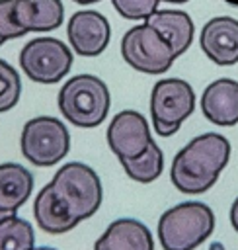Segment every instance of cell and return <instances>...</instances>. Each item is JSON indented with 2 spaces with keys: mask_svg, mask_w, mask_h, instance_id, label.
<instances>
[{
  "mask_svg": "<svg viewBox=\"0 0 238 250\" xmlns=\"http://www.w3.org/2000/svg\"><path fill=\"white\" fill-rule=\"evenodd\" d=\"M101 199L103 188L94 168L84 162H68L37 193L33 217L41 230L62 234L90 219L99 209Z\"/></svg>",
  "mask_w": 238,
  "mask_h": 250,
  "instance_id": "cell-1",
  "label": "cell"
},
{
  "mask_svg": "<svg viewBox=\"0 0 238 250\" xmlns=\"http://www.w3.org/2000/svg\"><path fill=\"white\" fill-rule=\"evenodd\" d=\"M228 158V139L218 133H203L178 150L170 166V180L181 193H205L217 184Z\"/></svg>",
  "mask_w": 238,
  "mask_h": 250,
  "instance_id": "cell-2",
  "label": "cell"
},
{
  "mask_svg": "<svg viewBox=\"0 0 238 250\" xmlns=\"http://www.w3.org/2000/svg\"><path fill=\"white\" fill-rule=\"evenodd\" d=\"M215 230V213L203 201H181L158 219V240L164 250H195Z\"/></svg>",
  "mask_w": 238,
  "mask_h": 250,
  "instance_id": "cell-3",
  "label": "cell"
},
{
  "mask_svg": "<svg viewBox=\"0 0 238 250\" xmlns=\"http://www.w3.org/2000/svg\"><path fill=\"white\" fill-rule=\"evenodd\" d=\"M59 109L66 121L76 127H98L109 111V90L94 74H76L64 82L57 98Z\"/></svg>",
  "mask_w": 238,
  "mask_h": 250,
  "instance_id": "cell-4",
  "label": "cell"
},
{
  "mask_svg": "<svg viewBox=\"0 0 238 250\" xmlns=\"http://www.w3.org/2000/svg\"><path fill=\"white\" fill-rule=\"evenodd\" d=\"M20 148L27 162L33 166L49 168L68 154L70 133L60 119L39 115L25 121L20 137Z\"/></svg>",
  "mask_w": 238,
  "mask_h": 250,
  "instance_id": "cell-5",
  "label": "cell"
},
{
  "mask_svg": "<svg viewBox=\"0 0 238 250\" xmlns=\"http://www.w3.org/2000/svg\"><path fill=\"white\" fill-rule=\"evenodd\" d=\"M195 109V92L181 78H162L150 92L152 127L160 137H172Z\"/></svg>",
  "mask_w": 238,
  "mask_h": 250,
  "instance_id": "cell-6",
  "label": "cell"
},
{
  "mask_svg": "<svg viewBox=\"0 0 238 250\" xmlns=\"http://www.w3.org/2000/svg\"><path fill=\"white\" fill-rule=\"evenodd\" d=\"M121 57L131 68L144 74H164L174 59H178L166 37L146 21L131 27L123 35Z\"/></svg>",
  "mask_w": 238,
  "mask_h": 250,
  "instance_id": "cell-7",
  "label": "cell"
},
{
  "mask_svg": "<svg viewBox=\"0 0 238 250\" xmlns=\"http://www.w3.org/2000/svg\"><path fill=\"white\" fill-rule=\"evenodd\" d=\"M23 74L39 84H55L64 78L72 66V51L55 37H37L20 51Z\"/></svg>",
  "mask_w": 238,
  "mask_h": 250,
  "instance_id": "cell-8",
  "label": "cell"
},
{
  "mask_svg": "<svg viewBox=\"0 0 238 250\" xmlns=\"http://www.w3.org/2000/svg\"><path fill=\"white\" fill-rule=\"evenodd\" d=\"M152 143L146 117L135 109L119 111L107 127V145L119 162L139 158Z\"/></svg>",
  "mask_w": 238,
  "mask_h": 250,
  "instance_id": "cell-9",
  "label": "cell"
},
{
  "mask_svg": "<svg viewBox=\"0 0 238 250\" xmlns=\"http://www.w3.org/2000/svg\"><path fill=\"white\" fill-rule=\"evenodd\" d=\"M66 35L74 53L82 57H98L111 39V27L105 16L96 10H78L70 16Z\"/></svg>",
  "mask_w": 238,
  "mask_h": 250,
  "instance_id": "cell-10",
  "label": "cell"
},
{
  "mask_svg": "<svg viewBox=\"0 0 238 250\" xmlns=\"http://www.w3.org/2000/svg\"><path fill=\"white\" fill-rule=\"evenodd\" d=\"M203 53L218 66L238 62V20L230 16H217L209 20L199 35Z\"/></svg>",
  "mask_w": 238,
  "mask_h": 250,
  "instance_id": "cell-11",
  "label": "cell"
},
{
  "mask_svg": "<svg viewBox=\"0 0 238 250\" xmlns=\"http://www.w3.org/2000/svg\"><path fill=\"white\" fill-rule=\"evenodd\" d=\"M201 111L213 123L220 127H232L238 123V82L232 78L213 80L201 94Z\"/></svg>",
  "mask_w": 238,
  "mask_h": 250,
  "instance_id": "cell-12",
  "label": "cell"
},
{
  "mask_svg": "<svg viewBox=\"0 0 238 250\" xmlns=\"http://www.w3.org/2000/svg\"><path fill=\"white\" fill-rule=\"evenodd\" d=\"M94 250H154V238L142 221L123 217L107 225Z\"/></svg>",
  "mask_w": 238,
  "mask_h": 250,
  "instance_id": "cell-13",
  "label": "cell"
},
{
  "mask_svg": "<svg viewBox=\"0 0 238 250\" xmlns=\"http://www.w3.org/2000/svg\"><path fill=\"white\" fill-rule=\"evenodd\" d=\"M14 21L25 35L29 31H53L64 20V6L60 0H14Z\"/></svg>",
  "mask_w": 238,
  "mask_h": 250,
  "instance_id": "cell-14",
  "label": "cell"
},
{
  "mask_svg": "<svg viewBox=\"0 0 238 250\" xmlns=\"http://www.w3.org/2000/svg\"><path fill=\"white\" fill-rule=\"evenodd\" d=\"M33 191V174L18 164H0V211L16 215V211L29 199Z\"/></svg>",
  "mask_w": 238,
  "mask_h": 250,
  "instance_id": "cell-15",
  "label": "cell"
},
{
  "mask_svg": "<svg viewBox=\"0 0 238 250\" xmlns=\"http://www.w3.org/2000/svg\"><path fill=\"white\" fill-rule=\"evenodd\" d=\"M148 25H152L156 31H160L166 41L172 45L176 57L183 55L191 41H193V33H195V27H193V20L189 18L187 12H181V10H156L148 20H146Z\"/></svg>",
  "mask_w": 238,
  "mask_h": 250,
  "instance_id": "cell-16",
  "label": "cell"
},
{
  "mask_svg": "<svg viewBox=\"0 0 238 250\" xmlns=\"http://www.w3.org/2000/svg\"><path fill=\"white\" fill-rule=\"evenodd\" d=\"M121 166H123L125 174L131 180H135L139 184H150L164 170V154H162V148L156 143H152L146 148V152H142L139 158L123 160Z\"/></svg>",
  "mask_w": 238,
  "mask_h": 250,
  "instance_id": "cell-17",
  "label": "cell"
},
{
  "mask_svg": "<svg viewBox=\"0 0 238 250\" xmlns=\"http://www.w3.org/2000/svg\"><path fill=\"white\" fill-rule=\"evenodd\" d=\"M35 232L29 221L10 215L0 223V250H33Z\"/></svg>",
  "mask_w": 238,
  "mask_h": 250,
  "instance_id": "cell-18",
  "label": "cell"
},
{
  "mask_svg": "<svg viewBox=\"0 0 238 250\" xmlns=\"http://www.w3.org/2000/svg\"><path fill=\"white\" fill-rule=\"evenodd\" d=\"M21 94V78L18 70L0 59V113L10 111L18 102Z\"/></svg>",
  "mask_w": 238,
  "mask_h": 250,
  "instance_id": "cell-19",
  "label": "cell"
},
{
  "mask_svg": "<svg viewBox=\"0 0 238 250\" xmlns=\"http://www.w3.org/2000/svg\"><path fill=\"white\" fill-rule=\"evenodd\" d=\"M113 8L125 20H148L156 10L160 0H111Z\"/></svg>",
  "mask_w": 238,
  "mask_h": 250,
  "instance_id": "cell-20",
  "label": "cell"
},
{
  "mask_svg": "<svg viewBox=\"0 0 238 250\" xmlns=\"http://www.w3.org/2000/svg\"><path fill=\"white\" fill-rule=\"evenodd\" d=\"M12 2L14 0H0V39H18L23 33L14 21V12H12Z\"/></svg>",
  "mask_w": 238,
  "mask_h": 250,
  "instance_id": "cell-21",
  "label": "cell"
},
{
  "mask_svg": "<svg viewBox=\"0 0 238 250\" xmlns=\"http://www.w3.org/2000/svg\"><path fill=\"white\" fill-rule=\"evenodd\" d=\"M230 225H232V229L238 232V197L232 201V205H230Z\"/></svg>",
  "mask_w": 238,
  "mask_h": 250,
  "instance_id": "cell-22",
  "label": "cell"
},
{
  "mask_svg": "<svg viewBox=\"0 0 238 250\" xmlns=\"http://www.w3.org/2000/svg\"><path fill=\"white\" fill-rule=\"evenodd\" d=\"M72 2H76V4H96L99 0H72Z\"/></svg>",
  "mask_w": 238,
  "mask_h": 250,
  "instance_id": "cell-23",
  "label": "cell"
},
{
  "mask_svg": "<svg viewBox=\"0 0 238 250\" xmlns=\"http://www.w3.org/2000/svg\"><path fill=\"white\" fill-rule=\"evenodd\" d=\"M160 2H170V4H185L189 0H160Z\"/></svg>",
  "mask_w": 238,
  "mask_h": 250,
  "instance_id": "cell-24",
  "label": "cell"
},
{
  "mask_svg": "<svg viewBox=\"0 0 238 250\" xmlns=\"http://www.w3.org/2000/svg\"><path fill=\"white\" fill-rule=\"evenodd\" d=\"M6 217H10V213H4V211H0V223H2Z\"/></svg>",
  "mask_w": 238,
  "mask_h": 250,
  "instance_id": "cell-25",
  "label": "cell"
},
{
  "mask_svg": "<svg viewBox=\"0 0 238 250\" xmlns=\"http://www.w3.org/2000/svg\"><path fill=\"white\" fill-rule=\"evenodd\" d=\"M33 250H57V248H51V246H39V248H33Z\"/></svg>",
  "mask_w": 238,
  "mask_h": 250,
  "instance_id": "cell-26",
  "label": "cell"
},
{
  "mask_svg": "<svg viewBox=\"0 0 238 250\" xmlns=\"http://www.w3.org/2000/svg\"><path fill=\"white\" fill-rule=\"evenodd\" d=\"M2 43H4V39H0V47H2Z\"/></svg>",
  "mask_w": 238,
  "mask_h": 250,
  "instance_id": "cell-27",
  "label": "cell"
}]
</instances>
